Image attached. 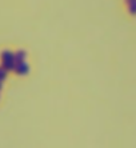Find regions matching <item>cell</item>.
Returning a JSON list of instances; mask_svg holds the SVG:
<instances>
[{
	"label": "cell",
	"instance_id": "277c9868",
	"mask_svg": "<svg viewBox=\"0 0 136 148\" xmlns=\"http://www.w3.org/2000/svg\"><path fill=\"white\" fill-rule=\"evenodd\" d=\"M5 75H7V71H5L3 67H0V83L5 79Z\"/></svg>",
	"mask_w": 136,
	"mask_h": 148
},
{
	"label": "cell",
	"instance_id": "7a4b0ae2",
	"mask_svg": "<svg viewBox=\"0 0 136 148\" xmlns=\"http://www.w3.org/2000/svg\"><path fill=\"white\" fill-rule=\"evenodd\" d=\"M14 71H16L19 75H25V73L28 72V66L25 64L24 62H23V63H18V64L15 66Z\"/></svg>",
	"mask_w": 136,
	"mask_h": 148
},
{
	"label": "cell",
	"instance_id": "6da1fadb",
	"mask_svg": "<svg viewBox=\"0 0 136 148\" xmlns=\"http://www.w3.org/2000/svg\"><path fill=\"white\" fill-rule=\"evenodd\" d=\"M1 62H3V68L5 69V71H12V69H15L16 63H15V55L12 52H10V51L3 52Z\"/></svg>",
	"mask_w": 136,
	"mask_h": 148
},
{
	"label": "cell",
	"instance_id": "3957f363",
	"mask_svg": "<svg viewBox=\"0 0 136 148\" xmlns=\"http://www.w3.org/2000/svg\"><path fill=\"white\" fill-rule=\"evenodd\" d=\"M24 58H25V52L23 51H19L18 53H15V63H23L24 62Z\"/></svg>",
	"mask_w": 136,
	"mask_h": 148
},
{
	"label": "cell",
	"instance_id": "5b68a950",
	"mask_svg": "<svg viewBox=\"0 0 136 148\" xmlns=\"http://www.w3.org/2000/svg\"><path fill=\"white\" fill-rule=\"evenodd\" d=\"M0 88H1V83H0Z\"/></svg>",
	"mask_w": 136,
	"mask_h": 148
}]
</instances>
